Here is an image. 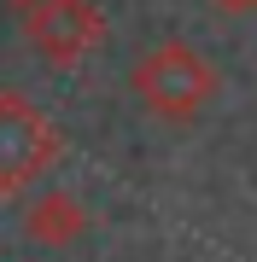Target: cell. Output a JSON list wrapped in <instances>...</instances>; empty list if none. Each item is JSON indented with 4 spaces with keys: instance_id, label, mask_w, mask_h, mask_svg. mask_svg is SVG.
Returning <instances> with one entry per match:
<instances>
[{
    "instance_id": "1",
    "label": "cell",
    "mask_w": 257,
    "mask_h": 262,
    "mask_svg": "<svg viewBox=\"0 0 257 262\" xmlns=\"http://www.w3.org/2000/svg\"><path fill=\"white\" fill-rule=\"evenodd\" d=\"M129 88H134V99H141L158 122H193L210 99H216L222 76H216V64H210L199 47H187V41H158V47L141 53V64L129 70Z\"/></svg>"
},
{
    "instance_id": "2",
    "label": "cell",
    "mask_w": 257,
    "mask_h": 262,
    "mask_svg": "<svg viewBox=\"0 0 257 262\" xmlns=\"http://www.w3.org/2000/svg\"><path fill=\"white\" fill-rule=\"evenodd\" d=\"M24 35L53 70H76L105 47V12L100 0H35L24 12Z\"/></svg>"
},
{
    "instance_id": "3",
    "label": "cell",
    "mask_w": 257,
    "mask_h": 262,
    "mask_svg": "<svg viewBox=\"0 0 257 262\" xmlns=\"http://www.w3.org/2000/svg\"><path fill=\"white\" fill-rule=\"evenodd\" d=\"M58 163V128L18 94H0V198L24 192Z\"/></svg>"
},
{
    "instance_id": "4",
    "label": "cell",
    "mask_w": 257,
    "mask_h": 262,
    "mask_svg": "<svg viewBox=\"0 0 257 262\" xmlns=\"http://www.w3.org/2000/svg\"><path fill=\"white\" fill-rule=\"evenodd\" d=\"M88 233V204L70 192H41L35 204L24 210V239L29 245H47V251H58V245H76Z\"/></svg>"
},
{
    "instance_id": "5",
    "label": "cell",
    "mask_w": 257,
    "mask_h": 262,
    "mask_svg": "<svg viewBox=\"0 0 257 262\" xmlns=\"http://www.w3.org/2000/svg\"><path fill=\"white\" fill-rule=\"evenodd\" d=\"M216 12H228V18H240V12H257V0H210Z\"/></svg>"
},
{
    "instance_id": "6",
    "label": "cell",
    "mask_w": 257,
    "mask_h": 262,
    "mask_svg": "<svg viewBox=\"0 0 257 262\" xmlns=\"http://www.w3.org/2000/svg\"><path fill=\"white\" fill-rule=\"evenodd\" d=\"M6 6H18V12H29V6H35V0H6Z\"/></svg>"
}]
</instances>
